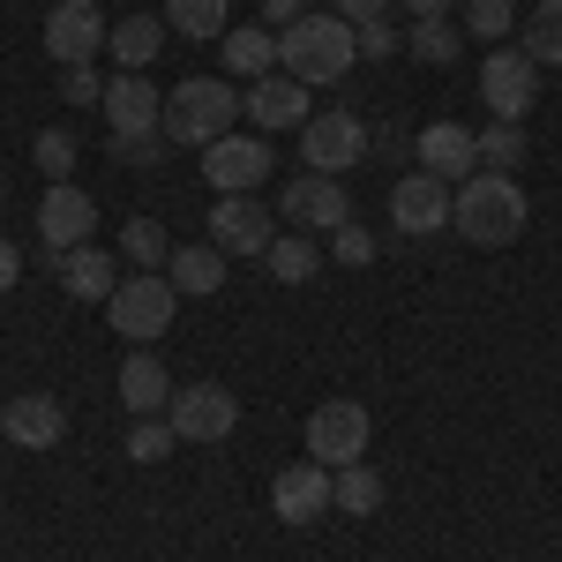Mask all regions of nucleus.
Segmentation results:
<instances>
[{"mask_svg": "<svg viewBox=\"0 0 562 562\" xmlns=\"http://www.w3.org/2000/svg\"><path fill=\"white\" fill-rule=\"evenodd\" d=\"M352 60H360V31H352L346 15H330V8H315L301 23H285L278 31V68L293 76V83H346Z\"/></svg>", "mask_w": 562, "mask_h": 562, "instance_id": "nucleus-1", "label": "nucleus"}, {"mask_svg": "<svg viewBox=\"0 0 562 562\" xmlns=\"http://www.w3.org/2000/svg\"><path fill=\"white\" fill-rule=\"evenodd\" d=\"M525 217H532V203H525V188L510 173H487V166H480L473 180H458L450 225H458L473 248H510L525 233Z\"/></svg>", "mask_w": 562, "mask_h": 562, "instance_id": "nucleus-2", "label": "nucleus"}, {"mask_svg": "<svg viewBox=\"0 0 562 562\" xmlns=\"http://www.w3.org/2000/svg\"><path fill=\"white\" fill-rule=\"evenodd\" d=\"M233 121H240V90L217 76H188L180 90H166V143L211 150L217 135H233Z\"/></svg>", "mask_w": 562, "mask_h": 562, "instance_id": "nucleus-3", "label": "nucleus"}, {"mask_svg": "<svg viewBox=\"0 0 562 562\" xmlns=\"http://www.w3.org/2000/svg\"><path fill=\"white\" fill-rule=\"evenodd\" d=\"M173 307H180V293H173V278H166V270H135V278L113 285L105 323H113L128 346H150V338H166V330H173Z\"/></svg>", "mask_w": 562, "mask_h": 562, "instance_id": "nucleus-4", "label": "nucleus"}, {"mask_svg": "<svg viewBox=\"0 0 562 562\" xmlns=\"http://www.w3.org/2000/svg\"><path fill=\"white\" fill-rule=\"evenodd\" d=\"M368 435H375V420H368V405H352V397H330V405H315L307 413V458L315 465H360L368 458Z\"/></svg>", "mask_w": 562, "mask_h": 562, "instance_id": "nucleus-5", "label": "nucleus"}, {"mask_svg": "<svg viewBox=\"0 0 562 562\" xmlns=\"http://www.w3.org/2000/svg\"><path fill=\"white\" fill-rule=\"evenodd\" d=\"M301 158H307V173L346 180L352 166L368 158V128H360V113H346V105H330V113H307V128H301Z\"/></svg>", "mask_w": 562, "mask_h": 562, "instance_id": "nucleus-6", "label": "nucleus"}, {"mask_svg": "<svg viewBox=\"0 0 562 562\" xmlns=\"http://www.w3.org/2000/svg\"><path fill=\"white\" fill-rule=\"evenodd\" d=\"M480 98H487L495 121H525L532 98H540V60H532L525 45H495V53L480 60Z\"/></svg>", "mask_w": 562, "mask_h": 562, "instance_id": "nucleus-7", "label": "nucleus"}, {"mask_svg": "<svg viewBox=\"0 0 562 562\" xmlns=\"http://www.w3.org/2000/svg\"><path fill=\"white\" fill-rule=\"evenodd\" d=\"M166 420H173L180 442H225V435L240 428V397L225 383H188V390H173Z\"/></svg>", "mask_w": 562, "mask_h": 562, "instance_id": "nucleus-8", "label": "nucleus"}, {"mask_svg": "<svg viewBox=\"0 0 562 562\" xmlns=\"http://www.w3.org/2000/svg\"><path fill=\"white\" fill-rule=\"evenodd\" d=\"M90 225H98V203H90L76 180L45 188V203H38V240H45V262H60V256H76V248H90Z\"/></svg>", "mask_w": 562, "mask_h": 562, "instance_id": "nucleus-9", "label": "nucleus"}, {"mask_svg": "<svg viewBox=\"0 0 562 562\" xmlns=\"http://www.w3.org/2000/svg\"><path fill=\"white\" fill-rule=\"evenodd\" d=\"M203 180H211L217 195H262V180H270V143H262V135H217L211 150H203Z\"/></svg>", "mask_w": 562, "mask_h": 562, "instance_id": "nucleus-10", "label": "nucleus"}, {"mask_svg": "<svg viewBox=\"0 0 562 562\" xmlns=\"http://www.w3.org/2000/svg\"><path fill=\"white\" fill-rule=\"evenodd\" d=\"M105 15H98V0H53V15H45V53L60 60V68H90V53H105Z\"/></svg>", "mask_w": 562, "mask_h": 562, "instance_id": "nucleus-11", "label": "nucleus"}, {"mask_svg": "<svg viewBox=\"0 0 562 562\" xmlns=\"http://www.w3.org/2000/svg\"><path fill=\"white\" fill-rule=\"evenodd\" d=\"M450 203H458V188L435 173H405L397 188H390V225L405 233V240H428V233H442L450 225Z\"/></svg>", "mask_w": 562, "mask_h": 562, "instance_id": "nucleus-12", "label": "nucleus"}, {"mask_svg": "<svg viewBox=\"0 0 562 562\" xmlns=\"http://www.w3.org/2000/svg\"><path fill=\"white\" fill-rule=\"evenodd\" d=\"M270 211H262V195H217L211 203V248H225V256H270Z\"/></svg>", "mask_w": 562, "mask_h": 562, "instance_id": "nucleus-13", "label": "nucleus"}, {"mask_svg": "<svg viewBox=\"0 0 562 562\" xmlns=\"http://www.w3.org/2000/svg\"><path fill=\"white\" fill-rule=\"evenodd\" d=\"M413 158H420V173L435 180H473L480 173V135L473 128H458V121H428V128L413 135Z\"/></svg>", "mask_w": 562, "mask_h": 562, "instance_id": "nucleus-14", "label": "nucleus"}, {"mask_svg": "<svg viewBox=\"0 0 562 562\" xmlns=\"http://www.w3.org/2000/svg\"><path fill=\"white\" fill-rule=\"evenodd\" d=\"M105 128L113 135H166V90L150 76H113L105 83Z\"/></svg>", "mask_w": 562, "mask_h": 562, "instance_id": "nucleus-15", "label": "nucleus"}, {"mask_svg": "<svg viewBox=\"0 0 562 562\" xmlns=\"http://www.w3.org/2000/svg\"><path fill=\"white\" fill-rule=\"evenodd\" d=\"M270 510H278V525H323V510H330V465H285V473L270 480Z\"/></svg>", "mask_w": 562, "mask_h": 562, "instance_id": "nucleus-16", "label": "nucleus"}, {"mask_svg": "<svg viewBox=\"0 0 562 562\" xmlns=\"http://www.w3.org/2000/svg\"><path fill=\"white\" fill-rule=\"evenodd\" d=\"M285 217H293V225H315V233H338V225H352V195H346V180H330V173H301V180H285Z\"/></svg>", "mask_w": 562, "mask_h": 562, "instance_id": "nucleus-17", "label": "nucleus"}, {"mask_svg": "<svg viewBox=\"0 0 562 562\" xmlns=\"http://www.w3.org/2000/svg\"><path fill=\"white\" fill-rule=\"evenodd\" d=\"M240 121H248L256 135L307 128V83H293V76H262V83L240 98Z\"/></svg>", "mask_w": 562, "mask_h": 562, "instance_id": "nucleus-18", "label": "nucleus"}, {"mask_svg": "<svg viewBox=\"0 0 562 562\" xmlns=\"http://www.w3.org/2000/svg\"><path fill=\"white\" fill-rule=\"evenodd\" d=\"M0 435H8V442H23V450H53V442L68 435V413H60V397L23 390V397H8V405H0Z\"/></svg>", "mask_w": 562, "mask_h": 562, "instance_id": "nucleus-19", "label": "nucleus"}, {"mask_svg": "<svg viewBox=\"0 0 562 562\" xmlns=\"http://www.w3.org/2000/svg\"><path fill=\"white\" fill-rule=\"evenodd\" d=\"M113 285H121V262L105 256V248H76V256H60V293L83 307H105L113 301Z\"/></svg>", "mask_w": 562, "mask_h": 562, "instance_id": "nucleus-20", "label": "nucleus"}, {"mask_svg": "<svg viewBox=\"0 0 562 562\" xmlns=\"http://www.w3.org/2000/svg\"><path fill=\"white\" fill-rule=\"evenodd\" d=\"M225 248H211V240H188V248H173V262H166V278H173V293H188V301H211L217 285H225Z\"/></svg>", "mask_w": 562, "mask_h": 562, "instance_id": "nucleus-21", "label": "nucleus"}, {"mask_svg": "<svg viewBox=\"0 0 562 562\" xmlns=\"http://www.w3.org/2000/svg\"><path fill=\"white\" fill-rule=\"evenodd\" d=\"M121 405H128L135 420H150V413H166V405H173V383H166V368H158V360H150L143 346L121 360Z\"/></svg>", "mask_w": 562, "mask_h": 562, "instance_id": "nucleus-22", "label": "nucleus"}, {"mask_svg": "<svg viewBox=\"0 0 562 562\" xmlns=\"http://www.w3.org/2000/svg\"><path fill=\"white\" fill-rule=\"evenodd\" d=\"M105 53L121 60V76H143V68L166 53V15H128V23H113Z\"/></svg>", "mask_w": 562, "mask_h": 562, "instance_id": "nucleus-23", "label": "nucleus"}, {"mask_svg": "<svg viewBox=\"0 0 562 562\" xmlns=\"http://www.w3.org/2000/svg\"><path fill=\"white\" fill-rule=\"evenodd\" d=\"M217 53H225V68H233V76H278V31H270V23H240V31H225V38H217Z\"/></svg>", "mask_w": 562, "mask_h": 562, "instance_id": "nucleus-24", "label": "nucleus"}, {"mask_svg": "<svg viewBox=\"0 0 562 562\" xmlns=\"http://www.w3.org/2000/svg\"><path fill=\"white\" fill-rule=\"evenodd\" d=\"M166 31H180L195 45H217L233 31V0H166Z\"/></svg>", "mask_w": 562, "mask_h": 562, "instance_id": "nucleus-25", "label": "nucleus"}, {"mask_svg": "<svg viewBox=\"0 0 562 562\" xmlns=\"http://www.w3.org/2000/svg\"><path fill=\"white\" fill-rule=\"evenodd\" d=\"M330 503L352 510V518H375V510H383V480H375V465H338V473H330Z\"/></svg>", "mask_w": 562, "mask_h": 562, "instance_id": "nucleus-26", "label": "nucleus"}, {"mask_svg": "<svg viewBox=\"0 0 562 562\" xmlns=\"http://www.w3.org/2000/svg\"><path fill=\"white\" fill-rule=\"evenodd\" d=\"M121 256H128L135 270H166V262H173V240H166V225H158V217L135 211L128 225H121Z\"/></svg>", "mask_w": 562, "mask_h": 562, "instance_id": "nucleus-27", "label": "nucleus"}, {"mask_svg": "<svg viewBox=\"0 0 562 562\" xmlns=\"http://www.w3.org/2000/svg\"><path fill=\"white\" fill-rule=\"evenodd\" d=\"M270 278H278V285H307V278H315V270H323V248H315V240H307V233H285V240H270Z\"/></svg>", "mask_w": 562, "mask_h": 562, "instance_id": "nucleus-28", "label": "nucleus"}, {"mask_svg": "<svg viewBox=\"0 0 562 562\" xmlns=\"http://www.w3.org/2000/svg\"><path fill=\"white\" fill-rule=\"evenodd\" d=\"M525 53H532L540 68H562V0H532V15H525Z\"/></svg>", "mask_w": 562, "mask_h": 562, "instance_id": "nucleus-29", "label": "nucleus"}, {"mask_svg": "<svg viewBox=\"0 0 562 562\" xmlns=\"http://www.w3.org/2000/svg\"><path fill=\"white\" fill-rule=\"evenodd\" d=\"M173 450H180V435H173L166 413H150V420H135V428H128V458H135V465H166Z\"/></svg>", "mask_w": 562, "mask_h": 562, "instance_id": "nucleus-30", "label": "nucleus"}, {"mask_svg": "<svg viewBox=\"0 0 562 562\" xmlns=\"http://www.w3.org/2000/svg\"><path fill=\"white\" fill-rule=\"evenodd\" d=\"M525 158V121H495V128H480V166L487 173H510Z\"/></svg>", "mask_w": 562, "mask_h": 562, "instance_id": "nucleus-31", "label": "nucleus"}, {"mask_svg": "<svg viewBox=\"0 0 562 562\" xmlns=\"http://www.w3.org/2000/svg\"><path fill=\"white\" fill-rule=\"evenodd\" d=\"M31 166H38L53 188H60V180H76V135H68V128H45L38 143H31Z\"/></svg>", "mask_w": 562, "mask_h": 562, "instance_id": "nucleus-32", "label": "nucleus"}, {"mask_svg": "<svg viewBox=\"0 0 562 562\" xmlns=\"http://www.w3.org/2000/svg\"><path fill=\"white\" fill-rule=\"evenodd\" d=\"M405 53H413V60H428V68H450V60H458V31H450V15H435V23H413Z\"/></svg>", "mask_w": 562, "mask_h": 562, "instance_id": "nucleus-33", "label": "nucleus"}, {"mask_svg": "<svg viewBox=\"0 0 562 562\" xmlns=\"http://www.w3.org/2000/svg\"><path fill=\"white\" fill-rule=\"evenodd\" d=\"M465 31L487 38V45H503L518 31V0H465Z\"/></svg>", "mask_w": 562, "mask_h": 562, "instance_id": "nucleus-34", "label": "nucleus"}, {"mask_svg": "<svg viewBox=\"0 0 562 562\" xmlns=\"http://www.w3.org/2000/svg\"><path fill=\"white\" fill-rule=\"evenodd\" d=\"M330 256L352 262V270H360V262H375V233H368V225H338V233H330Z\"/></svg>", "mask_w": 562, "mask_h": 562, "instance_id": "nucleus-35", "label": "nucleus"}, {"mask_svg": "<svg viewBox=\"0 0 562 562\" xmlns=\"http://www.w3.org/2000/svg\"><path fill=\"white\" fill-rule=\"evenodd\" d=\"M60 105H105L98 68H60Z\"/></svg>", "mask_w": 562, "mask_h": 562, "instance_id": "nucleus-36", "label": "nucleus"}, {"mask_svg": "<svg viewBox=\"0 0 562 562\" xmlns=\"http://www.w3.org/2000/svg\"><path fill=\"white\" fill-rule=\"evenodd\" d=\"M113 158H121V166H143V173H150V166L166 158V135H113Z\"/></svg>", "mask_w": 562, "mask_h": 562, "instance_id": "nucleus-37", "label": "nucleus"}, {"mask_svg": "<svg viewBox=\"0 0 562 562\" xmlns=\"http://www.w3.org/2000/svg\"><path fill=\"white\" fill-rule=\"evenodd\" d=\"M390 53H405V38L390 31V15H375V23H360V60H390Z\"/></svg>", "mask_w": 562, "mask_h": 562, "instance_id": "nucleus-38", "label": "nucleus"}, {"mask_svg": "<svg viewBox=\"0 0 562 562\" xmlns=\"http://www.w3.org/2000/svg\"><path fill=\"white\" fill-rule=\"evenodd\" d=\"M323 8H330V15H346L352 31H360V23H375V15H390L397 0H323Z\"/></svg>", "mask_w": 562, "mask_h": 562, "instance_id": "nucleus-39", "label": "nucleus"}, {"mask_svg": "<svg viewBox=\"0 0 562 562\" xmlns=\"http://www.w3.org/2000/svg\"><path fill=\"white\" fill-rule=\"evenodd\" d=\"M301 15H315V0H262V23H270V31H285V23H301Z\"/></svg>", "mask_w": 562, "mask_h": 562, "instance_id": "nucleus-40", "label": "nucleus"}, {"mask_svg": "<svg viewBox=\"0 0 562 562\" xmlns=\"http://www.w3.org/2000/svg\"><path fill=\"white\" fill-rule=\"evenodd\" d=\"M15 278H23V256H15V240H0V293H15Z\"/></svg>", "mask_w": 562, "mask_h": 562, "instance_id": "nucleus-41", "label": "nucleus"}, {"mask_svg": "<svg viewBox=\"0 0 562 562\" xmlns=\"http://www.w3.org/2000/svg\"><path fill=\"white\" fill-rule=\"evenodd\" d=\"M405 8H413V23H435V15H442L450 0H405Z\"/></svg>", "mask_w": 562, "mask_h": 562, "instance_id": "nucleus-42", "label": "nucleus"}, {"mask_svg": "<svg viewBox=\"0 0 562 562\" xmlns=\"http://www.w3.org/2000/svg\"><path fill=\"white\" fill-rule=\"evenodd\" d=\"M0 203H8V188H0Z\"/></svg>", "mask_w": 562, "mask_h": 562, "instance_id": "nucleus-43", "label": "nucleus"}]
</instances>
